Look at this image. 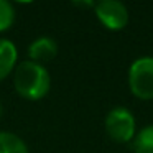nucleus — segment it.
Segmentation results:
<instances>
[{
	"label": "nucleus",
	"instance_id": "nucleus-8",
	"mask_svg": "<svg viewBox=\"0 0 153 153\" xmlns=\"http://www.w3.org/2000/svg\"><path fill=\"white\" fill-rule=\"evenodd\" d=\"M0 153H30L28 146L18 135L12 132H0Z\"/></svg>",
	"mask_w": 153,
	"mask_h": 153
},
{
	"label": "nucleus",
	"instance_id": "nucleus-6",
	"mask_svg": "<svg viewBox=\"0 0 153 153\" xmlns=\"http://www.w3.org/2000/svg\"><path fill=\"white\" fill-rule=\"evenodd\" d=\"M18 51L10 40L0 38V81H4L15 71Z\"/></svg>",
	"mask_w": 153,
	"mask_h": 153
},
{
	"label": "nucleus",
	"instance_id": "nucleus-9",
	"mask_svg": "<svg viewBox=\"0 0 153 153\" xmlns=\"http://www.w3.org/2000/svg\"><path fill=\"white\" fill-rule=\"evenodd\" d=\"M15 22V8L10 2L0 0V33L7 31Z\"/></svg>",
	"mask_w": 153,
	"mask_h": 153
},
{
	"label": "nucleus",
	"instance_id": "nucleus-3",
	"mask_svg": "<svg viewBox=\"0 0 153 153\" xmlns=\"http://www.w3.org/2000/svg\"><path fill=\"white\" fill-rule=\"evenodd\" d=\"M105 132L117 143H130L137 135V120L127 107H114L105 115Z\"/></svg>",
	"mask_w": 153,
	"mask_h": 153
},
{
	"label": "nucleus",
	"instance_id": "nucleus-5",
	"mask_svg": "<svg viewBox=\"0 0 153 153\" xmlns=\"http://www.w3.org/2000/svg\"><path fill=\"white\" fill-rule=\"evenodd\" d=\"M58 54V43L51 36H40L28 46V56L30 61L38 64L48 63L54 59Z\"/></svg>",
	"mask_w": 153,
	"mask_h": 153
},
{
	"label": "nucleus",
	"instance_id": "nucleus-2",
	"mask_svg": "<svg viewBox=\"0 0 153 153\" xmlns=\"http://www.w3.org/2000/svg\"><path fill=\"white\" fill-rule=\"evenodd\" d=\"M127 82L137 99L153 100V56L137 58L128 68Z\"/></svg>",
	"mask_w": 153,
	"mask_h": 153
},
{
	"label": "nucleus",
	"instance_id": "nucleus-7",
	"mask_svg": "<svg viewBox=\"0 0 153 153\" xmlns=\"http://www.w3.org/2000/svg\"><path fill=\"white\" fill-rule=\"evenodd\" d=\"M133 153H153V123L137 130L135 138L132 140Z\"/></svg>",
	"mask_w": 153,
	"mask_h": 153
},
{
	"label": "nucleus",
	"instance_id": "nucleus-1",
	"mask_svg": "<svg viewBox=\"0 0 153 153\" xmlns=\"http://www.w3.org/2000/svg\"><path fill=\"white\" fill-rule=\"evenodd\" d=\"M13 87L23 99L40 100L50 92L51 76L43 64L23 61L13 71Z\"/></svg>",
	"mask_w": 153,
	"mask_h": 153
},
{
	"label": "nucleus",
	"instance_id": "nucleus-10",
	"mask_svg": "<svg viewBox=\"0 0 153 153\" xmlns=\"http://www.w3.org/2000/svg\"><path fill=\"white\" fill-rule=\"evenodd\" d=\"M2 114H4V107H2V102H0V117H2Z\"/></svg>",
	"mask_w": 153,
	"mask_h": 153
},
{
	"label": "nucleus",
	"instance_id": "nucleus-4",
	"mask_svg": "<svg viewBox=\"0 0 153 153\" xmlns=\"http://www.w3.org/2000/svg\"><path fill=\"white\" fill-rule=\"evenodd\" d=\"M94 13L100 22V25L110 31L123 30L130 20L127 5L119 0H100L94 5Z\"/></svg>",
	"mask_w": 153,
	"mask_h": 153
}]
</instances>
